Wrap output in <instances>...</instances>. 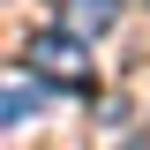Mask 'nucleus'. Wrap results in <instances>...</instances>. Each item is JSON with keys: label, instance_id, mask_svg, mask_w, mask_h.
Returning a JSON list of instances; mask_svg holds the SVG:
<instances>
[{"label": "nucleus", "instance_id": "f03ea898", "mask_svg": "<svg viewBox=\"0 0 150 150\" xmlns=\"http://www.w3.org/2000/svg\"><path fill=\"white\" fill-rule=\"evenodd\" d=\"M120 23V0H68V38H98Z\"/></svg>", "mask_w": 150, "mask_h": 150}, {"label": "nucleus", "instance_id": "7ed1b4c3", "mask_svg": "<svg viewBox=\"0 0 150 150\" xmlns=\"http://www.w3.org/2000/svg\"><path fill=\"white\" fill-rule=\"evenodd\" d=\"M38 105H45V90H38V83H15V90H0V120H30Z\"/></svg>", "mask_w": 150, "mask_h": 150}, {"label": "nucleus", "instance_id": "20e7f679", "mask_svg": "<svg viewBox=\"0 0 150 150\" xmlns=\"http://www.w3.org/2000/svg\"><path fill=\"white\" fill-rule=\"evenodd\" d=\"M120 150H150V128H143V135H135V143H120Z\"/></svg>", "mask_w": 150, "mask_h": 150}, {"label": "nucleus", "instance_id": "f257e3e1", "mask_svg": "<svg viewBox=\"0 0 150 150\" xmlns=\"http://www.w3.org/2000/svg\"><path fill=\"white\" fill-rule=\"evenodd\" d=\"M23 60H30V75H38V90H90L98 83V68H90V53H83V38H68V30H38L30 45H23Z\"/></svg>", "mask_w": 150, "mask_h": 150}]
</instances>
